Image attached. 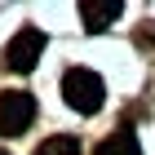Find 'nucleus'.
<instances>
[{
	"mask_svg": "<svg viewBox=\"0 0 155 155\" xmlns=\"http://www.w3.org/2000/svg\"><path fill=\"white\" fill-rule=\"evenodd\" d=\"M36 155H80V142H75L71 133H58V137H45L36 146Z\"/></svg>",
	"mask_w": 155,
	"mask_h": 155,
	"instance_id": "nucleus-6",
	"label": "nucleus"
},
{
	"mask_svg": "<svg viewBox=\"0 0 155 155\" xmlns=\"http://www.w3.org/2000/svg\"><path fill=\"white\" fill-rule=\"evenodd\" d=\"M0 155H9V151H0Z\"/></svg>",
	"mask_w": 155,
	"mask_h": 155,
	"instance_id": "nucleus-7",
	"label": "nucleus"
},
{
	"mask_svg": "<svg viewBox=\"0 0 155 155\" xmlns=\"http://www.w3.org/2000/svg\"><path fill=\"white\" fill-rule=\"evenodd\" d=\"M31 120H36V102H31V93H22V89L0 93V137H18V133H27Z\"/></svg>",
	"mask_w": 155,
	"mask_h": 155,
	"instance_id": "nucleus-2",
	"label": "nucleus"
},
{
	"mask_svg": "<svg viewBox=\"0 0 155 155\" xmlns=\"http://www.w3.org/2000/svg\"><path fill=\"white\" fill-rule=\"evenodd\" d=\"M40 58H45V31L40 27H22L9 40V49H5V67L9 71H31Z\"/></svg>",
	"mask_w": 155,
	"mask_h": 155,
	"instance_id": "nucleus-3",
	"label": "nucleus"
},
{
	"mask_svg": "<svg viewBox=\"0 0 155 155\" xmlns=\"http://www.w3.org/2000/svg\"><path fill=\"white\" fill-rule=\"evenodd\" d=\"M120 9H124L120 0H80V22H84V31L97 36V31H107L120 18Z\"/></svg>",
	"mask_w": 155,
	"mask_h": 155,
	"instance_id": "nucleus-4",
	"label": "nucleus"
},
{
	"mask_svg": "<svg viewBox=\"0 0 155 155\" xmlns=\"http://www.w3.org/2000/svg\"><path fill=\"white\" fill-rule=\"evenodd\" d=\"M62 97L80 115H97L102 111V97H107V84H102L97 71H89V67H71V71L62 75Z\"/></svg>",
	"mask_w": 155,
	"mask_h": 155,
	"instance_id": "nucleus-1",
	"label": "nucleus"
},
{
	"mask_svg": "<svg viewBox=\"0 0 155 155\" xmlns=\"http://www.w3.org/2000/svg\"><path fill=\"white\" fill-rule=\"evenodd\" d=\"M93 155H142V146H137V133H133V129H115L111 137L97 142Z\"/></svg>",
	"mask_w": 155,
	"mask_h": 155,
	"instance_id": "nucleus-5",
	"label": "nucleus"
}]
</instances>
